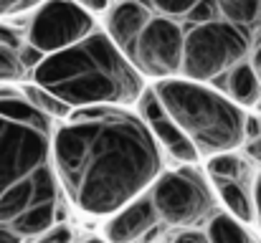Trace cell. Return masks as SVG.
I'll return each mask as SVG.
<instances>
[{
	"label": "cell",
	"instance_id": "cell-19",
	"mask_svg": "<svg viewBox=\"0 0 261 243\" xmlns=\"http://www.w3.org/2000/svg\"><path fill=\"white\" fill-rule=\"evenodd\" d=\"M76 3H79L84 10H89V13L94 15V13H109V10L114 8V3H117V0H76Z\"/></svg>",
	"mask_w": 261,
	"mask_h": 243
},
{
	"label": "cell",
	"instance_id": "cell-21",
	"mask_svg": "<svg viewBox=\"0 0 261 243\" xmlns=\"http://www.w3.org/2000/svg\"><path fill=\"white\" fill-rule=\"evenodd\" d=\"M246 152H249L251 160L261 162V137H249L246 140Z\"/></svg>",
	"mask_w": 261,
	"mask_h": 243
},
{
	"label": "cell",
	"instance_id": "cell-24",
	"mask_svg": "<svg viewBox=\"0 0 261 243\" xmlns=\"http://www.w3.org/2000/svg\"><path fill=\"white\" fill-rule=\"evenodd\" d=\"M23 238L18 236V233H13V231H8V228H0V243H20Z\"/></svg>",
	"mask_w": 261,
	"mask_h": 243
},
{
	"label": "cell",
	"instance_id": "cell-5",
	"mask_svg": "<svg viewBox=\"0 0 261 243\" xmlns=\"http://www.w3.org/2000/svg\"><path fill=\"white\" fill-rule=\"evenodd\" d=\"M152 91L200 157L226 155L246 142V114L223 91L190 79L155 81Z\"/></svg>",
	"mask_w": 261,
	"mask_h": 243
},
{
	"label": "cell",
	"instance_id": "cell-12",
	"mask_svg": "<svg viewBox=\"0 0 261 243\" xmlns=\"http://www.w3.org/2000/svg\"><path fill=\"white\" fill-rule=\"evenodd\" d=\"M216 190L221 203L226 205L228 215H233L241 223L256 221V205H254V193L246 190L244 180H216Z\"/></svg>",
	"mask_w": 261,
	"mask_h": 243
},
{
	"label": "cell",
	"instance_id": "cell-22",
	"mask_svg": "<svg viewBox=\"0 0 261 243\" xmlns=\"http://www.w3.org/2000/svg\"><path fill=\"white\" fill-rule=\"evenodd\" d=\"M251 193H254V205H256V223L261 226V170H259V175H256V180H254Z\"/></svg>",
	"mask_w": 261,
	"mask_h": 243
},
{
	"label": "cell",
	"instance_id": "cell-9",
	"mask_svg": "<svg viewBox=\"0 0 261 243\" xmlns=\"http://www.w3.org/2000/svg\"><path fill=\"white\" fill-rule=\"evenodd\" d=\"M160 215L150 195H142L140 200L129 203L119 213H114L104 226V241L107 243H135L147 231L158 226Z\"/></svg>",
	"mask_w": 261,
	"mask_h": 243
},
{
	"label": "cell",
	"instance_id": "cell-10",
	"mask_svg": "<svg viewBox=\"0 0 261 243\" xmlns=\"http://www.w3.org/2000/svg\"><path fill=\"white\" fill-rule=\"evenodd\" d=\"M216 86L239 106H256L261 101V81L251 61H241L239 66H233Z\"/></svg>",
	"mask_w": 261,
	"mask_h": 243
},
{
	"label": "cell",
	"instance_id": "cell-15",
	"mask_svg": "<svg viewBox=\"0 0 261 243\" xmlns=\"http://www.w3.org/2000/svg\"><path fill=\"white\" fill-rule=\"evenodd\" d=\"M208 243H249V236L241 221L228 213H216L208 223Z\"/></svg>",
	"mask_w": 261,
	"mask_h": 243
},
{
	"label": "cell",
	"instance_id": "cell-6",
	"mask_svg": "<svg viewBox=\"0 0 261 243\" xmlns=\"http://www.w3.org/2000/svg\"><path fill=\"white\" fill-rule=\"evenodd\" d=\"M150 198L160 221L170 226L195 228L216 215V195L193 170H173L160 175L150 190Z\"/></svg>",
	"mask_w": 261,
	"mask_h": 243
},
{
	"label": "cell",
	"instance_id": "cell-2",
	"mask_svg": "<svg viewBox=\"0 0 261 243\" xmlns=\"http://www.w3.org/2000/svg\"><path fill=\"white\" fill-rule=\"evenodd\" d=\"M182 38V79L218 84L249 61L261 33V0H135Z\"/></svg>",
	"mask_w": 261,
	"mask_h": 243
},
{
	"label": "cell",
	"instance_id": "cell-4",
	"mask_svg": "<svg viewBox=\"0 0 261 243\" xmlns=\"http://www.w3.org/2000/svg\"><path fill=\"white\" fill-rule=\"evenodd\" d=\"M33 84L59 96L71 109L129 106L145 94V76L129 64L107 31H94L82 43L46 56L33 71Z\"/></svg>",
	"mask_w": 261,
	"mask_h": 243
},
{
	"label": "cell",
	"instance_id": "cell-25",
	"mask_svg": "<svg viewBox=\"0 0 261 243\" xmlns=\"http://www.w3.org/2000/svg\"><path fill=\"white\" fill-rule=\"evenodd\" d=\"M84 243H107V241H101V238H87Z\"/></svg>",
	"mask_w": 261,
	"mask_h": 243
},
{
	"label": "cell",
	"instance_id": "cell-7",
	"mask_svg": "<svg viewBox=\"0 0 261 243\" xmlns=\"http://www.w3.org/2000/svg\"><path fill=\"white\" fill-rule=\"evenodd\" d=\"M94 31V15L76 0H48L33 13L25 43L46 59L82 43Z\"/></svg>",
	"mask_w": 261,
	"mask_h": 243
},
{
	"label": "cell",
	"instance_id": "cell-16",
	"mask_svg": "<svg viewBox=\"0 0 261 243\" xmlns=\"http://www.w3.org/2000/svg\"><path fill=\"white\" fill-rule=\"evenodd\" d=\"M208 175L213 177V182L216 180H244L246 177V162L233 152L216 155V157H208Z\"/></svg>",
	"mask_w": 261,
	"mask_h": 243
},
{
	"label": "cell",
	"instance_id": "cell-3",
	"mask_svg": "<svg viewBox=\"0 0 261 243\" xmlns=\"http://www.w3.org/2000/svg\"><path fill=\"white\" fill-rule=\"evenodd\" d=\"M51 140L48 132L0 117V228L20 238L41 236L59 218Z\"/></svg>",
	"mask_w": 261,
	"mask_h": 243
},
{
	"label": "cell",
	"instance_id": "cell-8",
	"mask_svg": "<svg viewBox=\"0 0 261 243\" xmlns=\"http://www.w3.org/2000/svg\"><path fill=\"white\" fill-rule=\"evenodd\" d=\"M137 112L145 119V124L150 127L152 137L158 140V145L177 162L193 165L200 160V152L195 150V145L188 140V134L175 124V119L168 114V109L163 106V101L158 99V94L150 89H145L142 99L137 101Z\"/></svg>",
	"mask_w": 261,
	"mask_h": 243
},
{
	"label": "cell",
	"instance_id": "cell-13",
	"mask_svg": "<svg viewBox=\"0 0 261 243\" xmlns=\"http://www.w3.org/2000/svg\"><path fill=\"white\" fill-rule=\"evenodd\" d=\"M0 117L15 122V124H25V127H36L41 132L54 134V124L51 117H46L41 109H36L25 96H15V94H3L0 96Z\"/></svg>",
	"mask_w": 261,
	"mask_h": 243
},
{
	"label": "cell",
	"instance_id": "cell-14",
	"mask_svg": "<svg viewBox=\"0 0 261 243\" xmlns=\"http://www.w3.org/2000/svg\"><path fill=\"white\" fill-rule=\"evenodd\" d=\"M23 96H25L36 109H41L46 117H51V119H61V122H66V119L71 117V106L64 104V101H61L59 96H54L51 91L41 89L38 84H28V86L23 89Z\"/></svg>",
	"mask_w": 261,
	"mask_h": 243
},
{
	"label": "cell",
	"instance_id": "cell-20",
	"mask_svg": "<svg viewBox=\"0 0 261 243\" xmlns=\"http://www.w3.org/2000/svg\"><path fill=\"white\" fill-rule=\"evenodd\" d=\"M249 61H251V66H254V71H256V76L261 81V33H259V38H256V43H254V51H251Z\"/></svg>",
	"mask_w": 261,
	"mask_h": 243
},
{
	"label": "cell",
	"instance_id": "cell-23",
	"mask_svg": "<svg viewBox=\"0 0 261 243\" xmlns=\"http://www.w3.org/2000/svg\"><path fill=\"white\" fill-rule=\"evenodd\" d=\"M175 243H208V236H200V233H182L177 236Z\"/></svg>",
	"mask_w": 261,
	"mask_h": 243
},
{
	"label": "cell",
	"instance_id": "cell-11",
	"mask_svg": "<svg viewBox=\"0 0 261 243\" xmlns=\"http://www.w3.org/2000/svg\"><path fill=\"white\" fill-rule=\"evenodd\" d=\"M25 48L28 43L18 38V33L0 23V84L18 81L25 76Z\"/></svg>",
	"mask_w": 261,
	"mask_h": 243
},
{
	"label": "cell",
	"instance_id": "cell-17",
	"mask_svg": "<svg viewBox=\"0 0 261 243\" xmlns=\"http://www.w3.org/2000/svg\"><path fill=\"white\" fill-rule=\"evenodd\" d=\"M48 0H0V20L5 18H15L31 10H38L41 5H46Z\"/></svg>",
	"mask_w": 261,
	"mask_h": 243
},
{
	"label": "cell",
	"instance_id": "cell-18",
	"mask_svg": "<svg viewBox=\"0 0 261 243\" xmlns=\"http://www.w3.org/2000/svg\"><path fill=\"white\" fill-rule=\"evenodd\" d=\"M33 243H74V233H71L69 226L56 223L54 228H48V231H43L41 236H36Z\"/></svg>",
	"mask_w": 261,
	"mask_h": 243
},
{
	"label": "cell",
	"instance_id": "cell-1",
	"mask_svg": "<svg viewBox=\"0 0 261 243\" xmlns=\"http://www.w3.org/2000/svg\"><path fill=\"white\" fill-rule=\"evenodd\" d=\"M54 172L87 215L112 218L163 175V147L140 114L122 106L74 112L51 140Z\"/></svg>",
	"mask_w": 261,
	"mask_h": 243
}]
</instances>
